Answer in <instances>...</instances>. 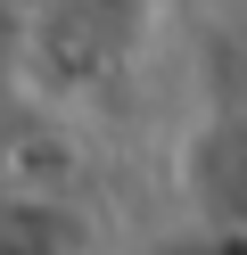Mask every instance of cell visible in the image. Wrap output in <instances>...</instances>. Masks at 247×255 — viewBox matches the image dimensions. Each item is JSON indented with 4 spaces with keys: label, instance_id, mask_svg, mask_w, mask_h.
<instances>
[]
</instances>
